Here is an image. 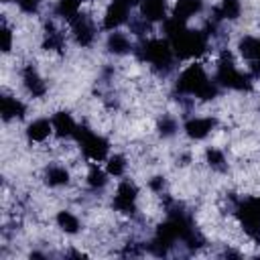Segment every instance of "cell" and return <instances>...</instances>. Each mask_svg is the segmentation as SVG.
Masks as SVG:
<instances>
[{"mask_svg": "<svg viewBox=\"0 0 260 260\" xmlns=\"http://www.w3.org/2000/svg\"><path fill=\"white\" fill-rule=\"evenodd\" d=\"M177 89L185 95H195L199 100H213L217 95V83L211 81L199 63H191L177 79Z\"/></svg>", "mask_w": 260, "mask_h": 260, "instance_id": "6da1fadb", "label": "cell"}, {"mask_svg": "<svg viewBox=\"0 0 260 260\" xmlns=\"http://www.w3.org/2000/svg\"><path fill=\"white\" fill-rule=\"evenodd\" d=\"M171 47L175 51L177 57L181 59H191V57H199L201 53H205L207 49V35L201 30H191V28H181L175 37L169 39Z\"/></svg>", "mask_w": 260, "mask_h": 260, "instance_id": "7a4b0ae2", "label": "cell"}, {"mask_svg": "<svg viewBox=\"0 0 260 260\" xmlns=\"http://www.w3.org/2000/svg\"><path fill=\"white\" fill-rule=\"evenodd\" d=\"M138 59L150 63L156 69H169L173 65V47L171 41H162V39H150V41H142L136 49Z\"/></svg>", "mask_w": 260, "mask_h": 260, "instance_id": "3957f363", "label": "cell"}, {"mask_svg": "<svg viewBox=\"0 0 260 260\" xmlns=\"http://www.w3.org/2000/svg\"><path fill=\"white\" fill-rule=\"evenodd\" d=\"M215 83H217V85H223V87H230V89L244 91V89H250V85H252V75L242 73V71L236 67L232 55L223 51L221 57H219V61H217Z\"/></svg>", "mask_w": 260, "mask_h": 260, "instance_id": "277c9868", "label": "cell"}, {"mask_svg": "<svg viewBox=\"0 0 260 260\" xmlns=\"http://www.w3.org/2000/svg\"><path fill=\"white\" fill-rule=\"evenodd\" d=\"M75 140L79 142V148L83 150L85 158H89V160H93V162L108 158L110 144H108V140H106L104 136H100V134H95V132H91V130L79 126L77 132H75Z\"/></svg>", "mask_w": 260, "mask_h": 260, "instance_id": "5b68a950", "label": "cell"}, {"mask_svg": "<svg viewBox=\"0 0 260 260\" xmlns=\"http://www.w3.org/2000/svg\"><path fill=\"white\" fill-rule=\"evenodd\" d=\"M130 2L128 0H112L110 6L106 8V14H104V28L106 30H116L120 24H124L130 16Z\"/></svg>", "mask_w": 260, "mask_h": 260, "instance_id": "8992f818", "label": "cell"}, {"mask_svg": "<svg viewBox=\"0 0 260 260\" xmlns=\"http://www.w3.org/2000/svg\"><path fill=\"white\" fill-rule=\"evenodd\" d=\"M136 199H138L136 185L130 183V181H122L116 189V195H114V207H116V211L132 213L134 207H136Z\"/></svg>", "mask_w": 260, "mask_h": 260, "instance_id": "52a82bcc", "label": "cell"}, {"mask_svg": "<svg viewBox=\"0 0 260 260\" xmlns=\"http://www.w3.org/2000/svg\"><path fill=\"white\" fill-rule=\"evenodd\" d=\"M71 32H73V37H75V41L81 45V47H87L93 39H95V24H93V20L87 16V14H77L71 22Z\"/></svg>", "mask_w": 260, "mask_h": 260, "instance_id": "ba28073f", "label": "cell"}, {"mask_svg": "<svg viewBox=\"0 0 260 260\" xmlns=\"http://www.w3.org/2000/svg\"><path fill=\"white\" fill-rule=\"evenodd\" d=\"M215 128V118L211 116H199V118H191L185 124V132L189 138L193 140H203L205 136H209Z\"/></svg>", "mask_w": 260, "mask_h": 260, "instance_id": "9c48e42d", "label": "cell"}, {"mask_svg": "<svg viewBox=\"0 0 260 260\" xmlns=\"http://www.w3.org/2000/svg\"><path fill=\"white\" fill-rule=\"evenodd\" d=\"M22 83H24L26 91H28L32 98H41V95H45V91H47L45 79L39 75V71H37L32 65H26V67L22 69Z\"/></svg>", "mask_w": 260, "mask_h": 260, "instance_id": "30bf717a", "label": "cell"}, {"mask_svg": "<svg viewBox=\"0 0 260 260\" xmlns=\"http://www.w3.org/2000/svg\"><path fill=\"white\" fill-rule=\"evenodd\" d=\"M51 122H53V132H55L59 138H75V132H77L79 126L75 124V120H73L71 114H67V112H57Z\"/></svg>", "mask_w": 260, "mask_h": 260, "instance_id": "8fae6325", "label": "cell"}, {"mask_svg": "<svg viewBox=\"0 0 260 260\" xmlns=\"http://www.w3.org/2000/svg\"><path fill=\"white\" fill-rule=\"evenodd\" d=\"M140 16L150 22L167 18V4L165 0H140Z\"/></svg>", "mask_w": 260, "mask_h": 260, "instance_id": "7c38bea8", "label": "cell"}, {"mask_svg": "<svg viewBox=\"0 0 260 260\" xmlns=\"http://www.w3.org/2000/svg\"><path fill=\"white\" fill-rule=\"evenodd\" d=\"M51 134H53V122H49L47 118H39L30 122L26 128V136L30 142H45Z\"/></svg>", "mask_w": 260, "mask_h": 260, "instance_id": "4fadbf2b", "label": "cell"}, {"mask_svg": "<svg viewBox=\"0 0 260 260\" xmlns=\"http://www.w3.org/2000/svg\"><path fill=\"white\" fill-rule=\"evenodd\" d=\"M201 0H177L173 6V18L187 22L191 16H195L201 10Z\"/></svg>", "mask_w": 260, "mask_h": 260, "instance_id": "5bb4252c", "label": "cell"}, {"mask_svg": "<svg viewBox=\"0 0 260 260\" xmlns=\"http://www.w3.org/2000/svg\"><path fill=\"white\" fill-rule=\"evenodd\" d=\"M108 49L114 53V55H126L132 51V43H130V37L126 32H120V30H112L110 37H108Z\"/></svg>", "mask_w": 260, "mask_h": 260, "instance_id": "9a60e30c", "label": "cell"}, {"mask_svg": "<svg viewBox=\"0 0 260 260\" xmlns=\"http://www.w3.org/2000/svg\"><path fill=\"white\" fill-rule=\"evenodd\" d=\"M26 112L24 104L18 100V98H12V95H2V118L8 122V120H14V118H22Z\"/></svg>", "mask_w": 260, "mask_h": 260, "instance_id": "2e32d148", "label": "cell"}, {"mask_svg": "<svg viewBox=\"0 0 260 260\" xmlns=\"http://www.w3.org/2000/svg\"><path fill=\"white\" fill-rule=\"evenodd\" d=\"M45 181L49 187H63L69 183V171L63 165H49L45 171Z\"/></svg>", "mask_w": 260, "mask_h": 260, "instance_id": "e0dca14e", "label": "cell"}, {"mask_svg": "<svg viewBox=\"0 0 260 260\" xmlns=\"http://www.w3.org/2000/svg\"><path fill=\"white\" fill-rule=\"evenodd\" d=\"M242 12V2L240 0H221L217 10H215V18L217 20H236Z\"/></svg>", "mask_w": 260, "mask_h": 260, "instance_id": "ac0fdd59", "label": "cell"}, {"mask_svg": "<svg viewBox=\"0 0 260 260\" xmlns=\"http://www.w3.org/2000/svg\"><path fill=\"white\" fill-rule=\"evenodd\" d=\"M57 225L65 232V234H77L81 230V223H79V217L71 211H59L57 213Z\"/></svg>", "mask_w": 260, "mask_h": 260, "instance_id": "d6986e66", "label": "cell"}, {"mask_svg": "<svg viewBox=\"0 0 260 260\" xmlns=\"http://www.w3.org/2000/svg\"><path fill=\"white\" fill-rule=\"evenodd\" d=\"M55 10H57V14L61 18H65V20L71 22L79 14V10H81V0H59Z\"/></svg>", "mask_w": 260, "mask_h": 260, "instance_id": "ffe728a7", "label": "cell"}, {"mask_svg": "<svg viewBox=\"0 0 260 260\" xmlns=\"http://www.w3.org/2000/svg\"><path fill=\"white\" fill-rule=\"evenodd\" d=\"M108 183V171H102L98 165H93L87 173V185L91 189H102Z\"/></svg>", "mask_w": 260, "mask_h": 260, "instance_id": "44dd1931", "label": "cell"}, {"mask_svg": "<svg viewBox=\"0 0 260 260\" xmlns=\"http://www.w3.org/2000/svg\"><path fill=\"white\" fill-rule=\"evenodd\" d=\"M106 171H108V175H112V177H122V175H124V171H126V158H124L122 154L108 156Z\"/></svg>", "mask_w": 260, "mask_h": 260, "instance_id": "7402d4cb", "label": "cell"}, {"mask_svg": "<svg viewBox=\"0 0 260 260\" xmlns=\"http://www.w3.org/2000/svg\"><path fill=\"white\" fill-rule=\"evenodd\" d=\"M207 162H209V167L215 169V171H225V169H228L225 154H223L221 150H217V148H209V150H207Z\"/></svg>", "mask_w": 260, "mask_h": 260, "instance_id": "603a6c76", "label": "cell"}, {"mask_svg": "<svg viewBox=\"0 0 260 260\" xmlns=\"http://www.w3.org/2000/svg\"><path fill=\"white\" fill-rule=\"evenodd\" d=\"M177 130H179L177 120L171 118V116H162V120L158 122V132H160L162 136H173Z\"/></svg>", "mask_w": 260, "mask_h": 260, "instance_id": "cb8c5ba5", "label": "cell"}, {"mask_svg": "<svg viewBox=\"0 0 260 260\" xmlns=\"http://www.w3.org/2000/svg\"><path fill=\"white\" fill-rule=\"evenodd\" d=\"M10 47H12V30L8 28L6 20H2V51L8 53Z\"/></svg>", "mask_w": 260, "mask_h": 260, "instance_id": "d4e9b609", "label": "cell"}, {"mask_svg": "<svg viewBox=\"0 0 260 260\" xmlns=\"http://www.w3.org/2000/svg\"><path fill=\"white\" fill-rule=\"evenodd\" d=\"M16 2H18V8L26 14H35L41 6V0H16Z\"/></svg>", "mask_w": 260, "mask_h": 260, "instance_id": "484cf974", "label": "cell"}, {"mask_svg": "<svg viewBox=\"0 0 260 260\" xmlns=\"http://www.w3.org/2000/svg\"><path fill=\"white\" fill-rule=\"evenodd\" d=\"M2 2H12V0H2Z\"/></svg>", "mask_w": 260, "mask_h": 260, "instance_id": "4316f807", "label": "cell"}, {"mask_svg": "<svg viewBox=\"0 0 260 260\" xmlns=\"http://www.w3.org/2000/svg\"><path fill=\"white\" fill-rule=\"evenodd\" d=\"M258 203H260V199H258Z\"/></svg>", "mask_w": 260, "mask_h": 260, "instance_id": "83f0119b", "label": "cell"}]
</instances>
